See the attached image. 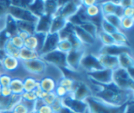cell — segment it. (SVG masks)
<instances>
[{
  "mask_svg": "<svg viewBox=\"0 0 134 113\" xmlns=\"http://www.w3.org/2000/svg\"><path fill=\"white\" fill-rule=\"evenodd\" d=\"M10 37L9 35L3 30L0 31V49H3L5 43L9 41Z\"/></svg>",
  "mask_w": 134,
  "mask_h": 113,
  "instance_id": "cell-49",
  "label": "cell"
},
{
  "mask_svg": "<svg viewBox=\"0 0 134 113\" xmlns=\"http://www.w3.org/2000/svg\"><path fill=\"white\" fill-rule=\"evenodd\" d=\"M59 33H48L45 39L42 48L40 51V57L43 54L49 53L54 50H57L58 42L60 41Z\"/></svg>",
  "mask_w": 134,
  "mask_h": 113,
  "instance_id": "cell-15",
  "label": "cell"
},
{
  "mask_svg": "<svg viewBox=\"0 0 134 113\" xmlns=\"http://www.w3.org/2000/svg\"><path fill=\"white\" fill-rule=\"evenodd\" d=\"M81 7V1H66L64 4L59 8L56 15H59L67 20H69L79 12Z\"/></svg>",
  "mask_w": 134,
  "mask_h": 113,
  "instance_id": "cell-11",
  "label": "cell"
},
{
  "mask_svg": "<svg viewBox=\"0 0 134 113\" xmlns=\"http://www.w3.org/2000/svg\"><path fill=\"white\" fill-rule=\"evenodd\" d=\"M99 1L97 0H84V1H81V4L82 7H87V6H90L93 5H95L97 3H98Z\"/></svg>",
  "mask_w": 134,
  "mask_h": 113,
  "instance_id": "cell-52",
  "label": "cell"
},
{
  "mask_svg": "<svg viewBox=\"0 0 134 113\" xmlns=\"http://www.w3.org/2000/svg\"><path fill=\"white\" fill-rule=\"evenodd\" d=\"M17 35L19 36V37H20L24 41L29 36V35H29L27 32H26V31H18V33H17Z\"/></svg>",
  "mask_w": 134,
  "mask_h": 113,
  "instance_id": "cell-54",
  "label": "cell"
},
{
  "mask_svg": "<svg viewBox=\"0 0 134 113\" xmlns=\"http://www.w3.org/2000/svg\"><path fill=\"white\" fill-rule=\"evenodd\" d=\"M57 98H58L56 96V94H54V92H53V93H48V94H46V96L42 101V102H43L45 105H47L51 106V105L56 101V100H57Z\"/></svg>",
  "mask_w": 134,
  "mask_h": 113,
  "instance_id": "cell-47",
  "label": "cell"
},
{
  "mask_svg": "<svg viewBox=\"0 0 134 113\" xmlns=\"http://www.w3.org/2000/svg\"><path fill=\"white\" fill-rule=\"evenodd\" d=\"M134 17H121V31L125 32V31H131L133 28Z\"/></svg>",
  "mask_w": 134,
  "mask_h": 113,
  "instance_id": "cell-38",
  "label": "cell"
},
{
  "mask_svg": "<svg viewBox=\"0 0 134 113\" xmlns=\"http://www.w3.org/2000/svg\"><path fill=\"white\" fill-rule=\"evenodd\" d=\"M35 102L27 101L23 99H20L12 108V111L15 113H31L35 112Z\"/></svg>",
  "mask_w": 134,
  "mask_h": 113,
  "instance_id": "cell-22",
  "label": "cell"
},
{
  "mask_svg": "<svg viewBox=\"0 0 134 113\" xmlns=\"http://www.w3.org/2000/svg\"><path fill=\"white\" fill-rule=\"evenodd\" d=\"M3 73H5L3 68H2V62L0 61V75L1 74H3Z\"/></svg>",
  "mask_w": 134,
  "mask_h": 113,
  "instance_id": "cell-57",
  "label": "cell"
},
{
  "mask_svg": "<svg viewBox=\"0 0 134 113\" xmlns=\"http://www.w3.org/2000/svg\"><path fill=\"white\" fill-rule=\"evenodd\" d=\"M6 56H7V54H6L5 51L4 50V49H0V61L1 62L4 60V58Z\"/></svg>",
  "mask_w": 134,
  "mask_h": 113,
  "instance_id": "cell-55",
  "label": "cell"
},
{
  "mask_svg": "<svg viewBox=\"0 0 134 113\" xmlns=\"http://www.w3.org/2000/svg\"><path fill=\"white\" fill-rule=\"evenodd\" d=\"M4 50L5 51L6 54L8 56H11V57H16V58H18L19 59V54H20V50L14 47L9 41H8L5 46H4Z\"/></svg>",
  "mask_w": 134,
  "mask_h": 113,
  "instance_id": "cell-40",
  "label": "cell"
},
{
  "mask_svg": "<svg viewBox=\"0 0 134 113\" xmlns=\"http://www.w3.org/2000/svg\"><path fill=\"white\" fill-rule=\"evenodd\" d=\"M24 90V92L34 91L39 86V80L35 77L27 76L23 79Z\"/></svg>",
  "mask_w": 134,
  "mask_h": 113,
  "instance_id": "cell-26",
  "label": "cell"
},
{
  "mask_svg": "<svg viewBox=\"0 0 134 113\" xmlns=\"http://www.w3.org/2000/svg\"><path fill=\"white\" fill-rule=\"evenodd\" d=\"M54 94L60 99H62V98H65V97H67L68 95L70 94V93L68 91V90L66 88H64V87H61V86H60L58 84H57V87H56V89L54 90Z\"/></svg>",
  "mask_w": 134,
  "mask_h": 113,
  "instance_id": "cell-43",
  "label": "cell"
},
{
  "mask_svg": "<svg viewBox=\"0 0 134 113\" xmlns=\"http://www.w3.org/2000/svg\"><path fill=\"white\" fill-rule=\"evenodd\" d=\"M110 24H111L113 26H115L118 30L121 31V17L115 15V14H110L103 16Z\"/></svg>",
  "mask_w": 134,
  "mask_h": 113,
  "instance_id": "cell-41",
  "label": "cell"
},
{
  "mask_svg": "<svg viewBox=\"0 0 134 113\" xmlns=\"http://www.w3.org/2000/svg\"><path fill=\"white\" fill-rule=\"evenodd\" d=\"M100 29L108 34L112 35L115 33L116 31H119L118 30L115 26H113L111 24H110L104 17H102L100 22Z\"/></svg>",
  "mask_w": 134,
  "mask_h": 113,
  "instance_id": "cell-36",
  "label": "cell"
},
{
  "mask_svg": "<svg viewBox=\"0 0 134 113\" xmlns=\"http://www.w3.org/2000/svg\"><path fill=\"white\" fill-rule=\"evenodd\" d=\"M35 113H53L51 106L45 105L42 100L38 99L35 102Z\"/></svg>",
  "mask_w": 134,
  "mask_h": 113,
  "instance_id": "cell-39",
  "label": "cell"
},
{
  "mask_svg": "<svg viewBox=\"0 0 134 113\" xmlns=\"http://www.w3.org/2000/svg\"><path fill=\"white\" fill-rule=\"evenodd\" d=\"M96 55L103 68L114 71L118 68H119L117 56L106 54V53H97Z\"/></svg>",
  "mask_w": 134,
  "mask_h": 113,
  "instance_id": "cell-16",
  "label": "cell"
},
{
  "mask_svg": "<svg viewBox=\"0 0 134 113\" xmlns=\"http://www.w3.org/2000/svg\"><path fill=\"white\" fill-rule=\"evenodd\" d=\"M88 105L87 113H123L125 106L113 107L104 104V102L96 99L93 96L86 100Z\"/></svg>",
  "mask_w": 134,
  "mask_h": 113,
  "instance_id": "cell-4",
  "label": "cell"
},
{
  "mask_svg": "<svg viewBox=\"0 0 134 113\" xmlns=\"http://www.w3.org/2000/svg\"><path fill=\"white\" fill-rule=\"evenodd\" d=\"M59 9L58 1H45L44 2V14L54 17Z\"/></svg>",
  "mask_w": 134,
  "mask_h": 113,
  "instance_id": "cell-33",
  "label": "cell"
},
{
  "mask_svg": "<svg viewBox=\"0 0 134 113\" xmlns=\"http://www.w3.org/2000/svg\"><path fill=\"white\" fill-rule=\"evenodd\" d=\"M68 23V20H67L66 19L59 15H55L53 17L49 33H59L66 27Z\"/></svg>",
  "mask_w": 134,
  "mask_h": 113,
  "instance_id": "cell-24",
  "label": "cell"
},
{
  "mask_svg": "<svg viewBox=\"0 0 134 113\" xmlns=\"http://www.w3.org/2000/svg\"><path fill=\"white\" fill-rule=\"evenodd\" d=\"M8 15L12 17L14 20L20 21H29L37 23L38 20V17L34 15L28 9L11 5L8 9Z\"/></svg>",
  "mask_w": 134,
  "mask_h": 113,
  "instance_id": "cell-7",
  "label": "cell"
},
{
  "mask_svg": "<svg viewBox=\"0 0 134 113\" xmlns=\"http://www.w3.org/2000/svg\"><path fill=\"white\" fill-rule=\"evenodd\" d=\"M90 83L92 96L106 105L113 107H122L133 101L134 91L121 90L113 83L99 85Z\"/></svg>",
  "mask_w": 134,
  "mask_h": 113,
  "instance_id": "cell-1",
  "label": "cell"
},
{
  "mask_svg": "<svg viewBox=\"0 0 134 113\" xmlns=\"http://www.w3.org/2000/svg\"><path fill=\"white\" fill-rule=\"evenodd\" d=\"M122 17H134V6H130L122 9Z\"/></svg>",
  "mask_w": 134,
  "mask_h": 113,
  "instance_id": "cell-51",
  "label": "cell"
},
{
  "mask_svg": "<svg viewBox=\"0 0 134 113\" xmlns=\"http://www.w3.org/2000/svg\"><path fill=\"white\" fill-rule=\"evenodd\" d=\"M38 57H40V55L38 53L35 51H33L25 47H23L22 49L20 50L19 60L20 61H27L34 60Z\"/></svg>",
  "mask_w": 134,
  "mask_h": 113,
  "instance_id": "cell-30",
  "label": "cell"
},
{
  "mask_svg": "<svg viewBox=\"0 0 134 113\" xmlns=\"http://www.w3.org/2000/svg\"><path fill=\"white\" fill-rule=\"evenodd\" d=\"M113 71L102 68L93 72L86 74L87 79L90 82L99 85H108L112 83Z\"/></svg>",
  "mask_w": 134,
  "mask_h": 113,
  "instance_id": "cell-8",
  "label": "cell"
},
{
  "mask_svg": "<svg viewBox=\"0 0 134 113\" xmlns=\"http://www.w3.org/2000/svg\"><path fill=\"white\" fill-rule=\"evenodd\" d=\"M47 34L35 32L24 41V47L40 53ZM40 55V54H39Z\"/></svg>",
  "mask_w": 134,
  "mask_h": 113,
  "instance_id": "cell-13",
  "label": "cell"
},
{
  "mask_svg": "<svg viewBox=\"0 0 134 113\" xmlns=\"http://www.w3.org/2000/svg\"><path fill=\"white\" fill-rule=\"evenodd\" d=\"M77 79H75L73 77H70V76H62L57 82V84L66 88L68 90V91L71 94V91L74 89V87L76 83Z\"/></svg>",
  "mask_w": 134,
  "mask_h": 113,
  "instance_id": "cell-32",
  "label": "cell"
},
{
  "mask_svg": "<svg viewBox=\"0 0 134 113\" xmlns=\"http://www.w3.org/2000/svg\"><path fill=\"white\" fill-rule=\"evenodd\" d=\"M53 17L49 15L43 14L38 17V20L36 23L35 26V32L38 33H44L48 34L49 32L51 22Z\"/></svg>",
  "mask_w": 134,
  "mask_h": 113,
  "instance_id": "cell-20",
  "label": "cell"
},
{
  "mask_svg": "<svg viewBox=\"0 0 134 113\" xmlns=\"http://www.w3.org/2000/svg\"><path fill=\"white\" fill-rule=\"evenodd\" d=\"M79 26L90 35H91L93 37L97 39V33L100 30V27L97 24L92 21H87L79 24Z\"/></svg>",
  "mask_w": 134,
  "mask_h": 113,
  "instance_id": "cell-34",
  "label": "cell"
},
{
  "mask_svg": "<svg viewBox=\"0 0 134 113\" xmlns=\"http://www.w3.org/2000/svg\"><path fill=\"white\" fill-rule=\"evenodd\" d=\"M24 70L31 76L35 77L38 80L46 75L48 64L42 58L38 57L27 61H20Z\"/></svg>",
  "mask_w": 134,
  "mask_h": 113,
  "instance_id": "cell-3",
  "label": "cell"
},
{
  "mask_svg": "<svg viewBox=\"0 0 134 113\" xmlns=\"http://www.w3.org/2000/svg\"><path fill=\"white\" fill-rule=\"evenodd\" d=\"M64 109L72 113H87L88 105L86 101H79L73 98L70 94L61 99Z\"/></svg>",
  "mask_w": 134,
  "mask_h": 113,
  "instance_id": "cell-9",
  "label": "cell"
},
{
  "mask_svg": "<svg viewBox=\"0 0 134 113\" xmlns=\"http://www.w3.org/2000/svg\"><path fill=\"white\" fill-rule=\"evenodd\" d=\"M9 88L12 91L13 95L16 96H21V94L24 92V84H23V79L17 78V77H13L10 84Z\"/></svg>",
  "mask_w": 134,
  "mask_h": 113,
  "instance_id": "cell-25",
  "label": "cell"
},
{
  "mask_svg": "<svg viewBox=\"0 0 134 113\" xmlns=\"http://www.w3.org/2000/svg\"><path fill=\"white\" fill-rule=\"evenodd\" d=\"M0 113H15L12 110H0Z\"/></svg>",
  "mask_w": 134,
  "mask_h": 113,
  "instance_id": "cell-56",
  "label": "cell"
},
{
  "mask_svg": "<svg viewBox=\"0 0 134 113\" xmlns=\"http://www.w3.org/2000/svg\"><path fill=\"white\" fill-rule=\"evenodd\" d=\"M57 86V80L51 76L45 75L39 79V87L46 93H53Z\"/></svg>",
  "mask_w": 134,
  "mask_h": 113,
  "instance_id": "cell-21",
  "label": "cell"
},
{
  "mask_svg": "<svg viewBox=\"0 0 134 113\" xmlns=\"http://www.w3.org/2000/svg\"><path fill=\"white\" fill-rule=\"evenodd\" d=\"M16 25L18 31H23L27 32L29 35H32L35 32L36 23L29 21H20L16 20Z\"/></svg>",
  "mask_w": 134,
  "mask_h": 113,
  "instance_id": "cell-35",
  "label": "cell"
},
{
  "mask_svg": "<svg viewBox=\"0 0 134 113\" xmlns=\"http://www.w3.org/2000/svg\"><path fill=\"white\" fill-rule=\"evenodd\" d=\"M86 53L87 50L84 46L72 48V50L66 54L68 70L71 72H80V64Z\"/></svg>",
  "mask_w": 134,
  "mask_h": 113,
  "instance_id": "cell-5",
  "label": "cell"
},
{
  "mask_svg": "<svg viewBox=\"0 0 134 113\" xmlns=\"http://www.w3.org/2000/svg\"><path fill=\"white\" fill-rule=\"evenodd\" d=\"M97 39L102 45V46H111L116 45L112 35L101 31L100 29L97 33Z\"/></svg>",
  "mask_w": 134,
  "mask_h": 113,
  "instance_id": "cell-29",
  "label": "cell"
},
{
  "mask_svg": "<svg viewBox=\"0 0 134 113\" xmlns=\"http://www.w3.org/2000/svg\"><path fill=\"white\" fill-rule=\"evenodd\" d=\"M112 83L121 90L134 91V78L126 69L118 68L114 70Z\"/></svg>",
  "mask_w": 134,
  "mask_h": 113,
  "instance_id": "cell-2",
  "label": "cell"
},
{
  "mask_svg": "<svg viewBox=\"0 0 134 113\" xmlns=\"http://www.w3.org/2000/svg\"><path fill=\"white\" fill-rule=\"evenodd\" d=\"M100 3V1H99V2L95 4V5L87 6V7H82L83 9H84V13H85L86 16L87 17V18L89 19V20L92 21V22H94L95 24H97L96 20H97L98 22L100 23L101 18L103 17L102 13H101Z\"/></svg>",
  "mask_w": 134,
  "mask_h": 113,
  "instance_id": "cell-19",
  "label": "cell"
},
{
  "mask_svg": "<svg viewBox=\"0 0 134 113\" xmlns=\"http://www.w3.org/2000/svg\"><path fill=\"white\" fill-rule=\"evenodd\" d=\"M4 31L9 35V36L10 38L12 36L17 35V33H18L16 20H14L9 15H7V17H6V22H5V27Z\"/></svg>",
  "mask_w": 134,
  "mask_h": 113,
  "instance_id": "cell-28",
  "label": "cell"
},
{
  "mask_svg": "<svg viewBox=\"0 0 134 113\" xmlns=\"http://www.w3.org/2000/svg\"><path fill=\"white\" fill-rule=\"evenodd\" d=\"M10 6V1H0V18L8 15V9Z\"/></svg>",
  "mask_w": 134,
  "mask_h": 113,
  "instance_id": "cell-46",
  "label": "cell"
},
{
  "mask_svg": "<svg viewBox=\"0 0 134 113\" xmlns=\"http://www.w3.org/2000/svg\"><path fill=\"white\" fill-rule=\"evenodd\" d=\"M40 58H42L48 64L55 66L61 70L62 69L68 70V66L66 62V54L59 51L57 49L42 55Z\"/></svg>",
  "mask_w": 134,
  "mask_h": 113,
  "instance_id": "cell-6",
  "label": "cell"
},
{
  "mask_svg": "<svg viewBox=\"0 0 134 113\" xmlns=\"http://www.w3.org/2000/svg\"><path fill=\"white\" fill-rule=\"evenodd\" d=\"M51 108L53 113H61L62 110L64 109V107L61 103V99L57 98L56 101L51 105Z\"/></svg>",
  "mask_w": 134,
  "mask_h": 113,
  "instance_id": "cell-48",
  "label": "cell"
},
{
  "mask_svg": "<svg viewBox=\"0 0 134 113\" xmlns=\"http://www.w3.org/2000/svg\"><path fill=\"white\" fill-rule=\"evenodd\" d=\"M20 98L23 100H25L27 101H30V102H36L38 100V98L35 94V93L34 91H31V92H24L21 96Z\"/></svg>",
  "mask_w": 134,
  "mask_h": 113,
  "instance_id": "cell-44",
  "label": "cell"
},
{
  "mask_svg": "<svg viewBox=\"0 0 134 113\" xmlns=\"http://www.w3.org/2000/svg\"><path fill=\"white\" fill-rule=\"evenodd\" d=\"M9 41L10 42V43L14 47H16V48H17L19 50H20V49H22L24 47V40L20 37H19L17 35H16L14 36H12L9 39Z\"/></svg>",
  "mask_w": 134,
  "mask_h": 113,
  "instance_id": "cell-42",
  "label": "cell"
},
{
  "mask_svg": "<svg viewBox=\"0 0 134 113\" xmlns=\"http://www.w3.org/2000/svg\"><path fill=\"white\" fill-rule=\"evenodd\" d=\"M111 35H112V37H113V39H114V40H115L117 46L131 47L130 45V39H129L127 35L125 32H123L122 31H118L115 33L112 34Z\"/></svg>",
  "mask_w": 134,
  "mask_h": 113,
  "instance_id": "cell-31",
  "label": "cell"
},
{
  "mask_svg": "<svg viewBox=\"0 0 134 113\" xmlns=\"http://www.w3.org/2000/svg\"><path fill=\"white\" fill-rule=\"evenodd\" d=\"M102 66L96 54L86 53L80 64V72H85L86 74L102 69Z\"/></svg>",
  "mask_w": 134,
  "mask_h": 113,
  "instance_id": "cell-10",
  "label": "cell"
},
{
  "mask_svg": "<svg viewBox=\"0 0 134 113\" xmlns=\"http://www.w3.org/2000/svg\"><path fill=\"white\" fill-rule=\"evenodd\" d=\"M13 95L9 87H0V96L2 98H9Z\"/></svg>",
  "mask_w": 134,
  "mask_h": 113,
  "instance_id": "cell-50",
  "label": "cell"
},
{
  "mask_svg": "<svg viewBox=\"0 0 134 113\" xmlns=\"http://www.w3.org/2000/svg\"><path fill=\"white\" fill-rule=\"evenodd\" d=\"M73 32L82 43V45L87 50L89 48H93L97 46V42H99L98 39L93 37L85 30H83L79 25H73Z\"/></svg>",
  "mask_w": 134,
  "mask_h": 113,
  "instance_id": "cell-12",
  "label": "cell"
},
{
  "mask_svg": "<svg viewBox=\"0 0 134 113\" xmlns=\"http://www.w3.org/2000/svg\"><path fill=\"white\" fill-rule=\"evenodd\" d=\"M2 68H3L5 72L8 73L10 76L22 68L21 62L18 58L13 57L11 56H8V55L2 61Z\"/></svg>",
  "mask_w": 134,
  "mask_h": 113,
  "instance_id": "cell-17",
  "label": "cell"
},
{
  "mask_svg": "<svg viewBox=\"0 0 134 113\" xmlns=\"http://www.w3.org/2000/svg\"><path fill=\"white\" fill-rule=\"evenodd\" d=\"M130 6H134V1L133 0H129V1L121 0V7L122 9L127 8Z\"/></svg>",
  "mask_w": 134,
  "mask_h": 113,
  "instance_id": "cell-53",
  "label": "cell"
},
{
  "mask_svg": "<svg viewBox=\"0 0 134 113\" xmlns=\"http://www.w3.org/2000/svg\"><path fill=\"white\" fill-rule=\"evenodd\" d=\"M13 77L8 73H3L0 75V87H9Z\"/></svg>",
  "mask_w": 134,
  "mask_h": 113,
  "instance_id": "cell-45",
  "label": "cell"
},
{
  "mask_svg": "<svg viewBox=\"0 0 134 113\" xmlns=\"http://www.w3.org/2000/svg\"><path fill=\"white\" fill-rule=\"evenodd\" d=\"M119 68L129 70L130 68H134V59L133 53L123 52L118 56Z\"/></svg>",
  "mask_w": 134,
  "mask_h": 113,
  "instance_id": "cell-23",
  "label": "cell"
},
{
  "mask_svg": "<svg viewBox=\"0 0 134 113\" xmlns=\"http://www.w3.org/2000/svg\"><path fill=\"white\" fill-rule=\"evenodd\" d=\"M44 2L45 1H31L27 9L34 15L39 17L44 14Z\"/></svg>",
  "mask_w": 134,
  "mask_h": 113,
  "instance_id": "cell-27",
  "label": "cell"
},
{
  "mask_svg": "<svg viewBox=\"0 0 134 113\" xmlns=\"http://www.w3.org/2000/svg\"><path fill=\"white\" fill-rule=\"evenodd\" d=\"M73 48L72 43L68 39H60L58 45H57V50L65 54H67L68 52H70Z\"/></svg>",
  "mask_w": 134,
  "mask_h": 113,
  "instance_id": "cell-37",
  "label": "cell"
},
{
  "mask_svg": "<svg viewBox=\"0 0 134 113\" xmlns=\"http://www.w3.org/2000/svg\"><path fill=\"white\" fill-rule=\"evenodd\" d=\"M70 95L75 99L86 101L87 98L92 96V90L89 83L82 80H77Z\"/></svg>",
  "mask_w": 134,
  "mask_h": 113,
  "instance_id": "cell-14",
  "label": "cell"
},
{
  "mask_svg": "<svg viewBox=\"0 0 134 113\" xmlns=\"http://www.w3.org/2000/svg\"><path fill=\"white\" fill-rule=\"evenodd\" d=\"M102 16L115 14L120 17H122V8L115 6L111 1H100V3Z\"/></svg>",
  "mask_w": 134,
  "mask_h": 113,
  "instance_id": "cell-18",
  "label": "cell"
}]
</instances>
